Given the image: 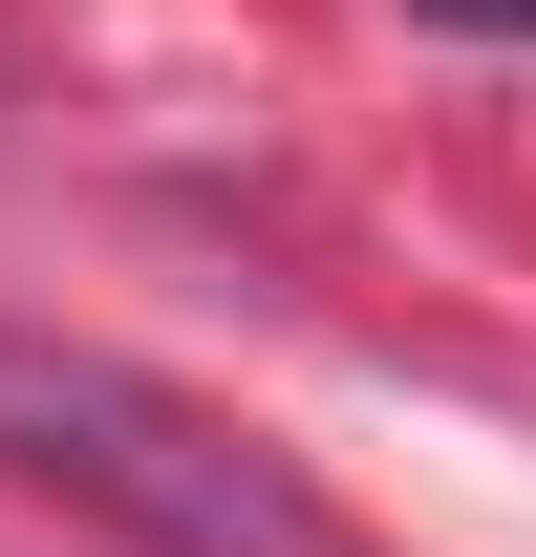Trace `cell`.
<instances>
[{
	"instance_id": "cell-2",
	"label": "cell",
	"mask_w": 536,
	"mask_h": 557,
	"mask_svg": "<svg viewBox=\"0 0 536 557\" xmlns=\"http://www.w3.org/2000/svg\"><path fill=\"white\" fill-rule=\"evenodd\" d=\"M429 22H472V44H536V0H429Z\"/></svg>"
},
{
	"instance_id": "cell-1",
	"label": "cell",
	"mask_w": 536,
	"mask_h": 557,
	"mask_svg": "<svg viewBox=\"0 0 536 557\" xmlns=\"http://www.w3.org/2000/svg\"><path fill=\"white\" fill-rule=\"evenodd\" d=\"M0 472L86 493V515L150 536V557H365V515L301 493L236 408H194V386H150V364H108V344H22V322H0Z\"/></svg>"
}]
</instances>
